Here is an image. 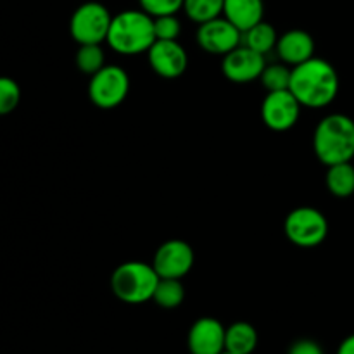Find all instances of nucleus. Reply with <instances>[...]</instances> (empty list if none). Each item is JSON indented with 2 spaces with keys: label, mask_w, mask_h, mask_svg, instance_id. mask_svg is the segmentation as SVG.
Segmentation results:
<instances>
[{
  "label": "nucleus",
  "mask_w": 354,
  "mask_h": 354,
  "mask_svg": "<svg viewBox=\"0 0 354 354\" xmlns=\"http://www.w3.org/2000/svg\"><path fill=\"white\" fill-rule=\"evenodd\" d=\"M290 92L303 107L322 109L330 106L339 93V75L334 66L322 57H311L292 68Z\"/></svg>",
  "instance_id": "f257e3e1"
},
{
  "label": "nucleus",
  "mask_w": 354,
  "mask_h": 354,
  "mask_svg": "<svg viewBox=\"0 0 354 354\" xmlns=\"http://www.w3.org/2000/svg\"><path fill=\"white\" fill-rule=\"evenodd\" d=\"M313 151L325 166L351 162L354 159V121L346 114H328L317 124Z\"/></svg>",
  "instance_id": "f03ea898"
},
{
  "label": "nucleus",
  "mask_w": 354,
  "mask_h": 354,
  "mask_svg": "<svg viewBox=\"0 0 354 354\" xmlns=\"http://www.w3.org/2000/svg\"><path fill=\"white\" fill-rule=\"evenodd\" d=\"M107 44L121 55H137L147 52L156 41L154 17L144 10L128 9L113 16Z\"/></svg>",
  "instance_id": "7ed1b4c3"
},
{
  "label": "nucleus",
  "mask_w": 354,
  "mask_h": 354,
  "mask_svg": "<svg viewBox=\"0 0 354 354\" xmlns=\"http://www.w3.org/2000/svg\"><path fill=\"white\" fill-rule=\"evenodd\" d=\"M159 283L154 266L144 261H127L114 270L111 289L114 296L127 304H144L152 299Z\"/></svg>",
  "instance_id": "20e7f679"
},
{
  "label": "nucleus",
  "mask_w": 354,
  "mask_h": 354,
  "mask_svg": "<svg viewBox=\"0 0 354 354\" xmlns=\"http://www.w3.org/2000/svg\"><path fill=\"white\" fill-rule=\"evenodd\" d=\"M283 232L294 245L311 249L320 245L328 235V221L317 207L301 206L290 211L283 221Z\"/></svg>",
  "instance_id": "39448f33"
},
{
  "label": "nucleus",
  "mask_w": 354,
  "mask_h": 354,
  "mask_svg": "<svg viewBox=\"0 0 354 354\" xmlns=\"http://www.w3.org/2000/svg\"><path fill=\"white\" fill-rule=\"evenodd\" d=\"M113 16L100 2H85L73 12L69 21V33L80 45L102 44L107 40Z\"/></svg>",
  "instance_id": "423d86ee"
},
{
  "label": "nucleus",
  "mask_w": 354,
  "mask_h": 354,
  "mask_svg": "<svg viewBox=\"0 0 354 354\" xmlns=\"http://www.w3.org/2000/svg\"><path fill=\"white\" fill-rule=\"evenodd\" d=\"M128 92H130L128 73L116 64L104 66L90 78L88 97L100 109L118 107L127 99Z\"/></svg>",
  "instance_id": "0eeeda50"
},
{
  "label": "nucleus",
  "mask_w": 354,
  "mask_h": 354,
  "mask_svg": "<svg viewBox=\"0 0 354 354\" xmlns=\"http://www.w3.org/2000/svg\"><path fill=\"white\" fill-rule=\"evenodd\" d=\"M194 259H196V254H194L192 245L180 239H173L159 245L152 259V266L159 279L182 280L192 270Z\"/></svg>",
  "instance_id": "6e6552de"
},
{
  "label": "nucleus",
  "mask_w": 354,
  "mask_h": 354,
  "mask_svg": "<svg viewBox=\"0 0 354 354\" xmlns=\"http://www.w3.org/2000/svg\"><path fill=\"white\" fill-rule=\"evenodd\" d=\"M301 102L290 90L268 92L261 104V118L273 131H287L299 121Z\"/></svg>",
  "instance_id": "1a4fd4ad"
},
{
  "label": "nucleus",
  "mask_w": 354,
  "mask_h": 354,
  "mask_svg": "<svg viewBox=\"0 0 354 354\" xmlns=\"http://www.w3.org/2000/svg\"><path fill=\"white\" fill-rule=\"evenodd\" d=\"M197 44L213 55H227L242 44V31L232 24L227 17H214L199 24Z\"/></svg>",
  "instance_id": "9d476101"
},
{
  "label": "nucleus",
  "mask_w": 354,
  "mask_h": 354,
  "mask_svg": "<svg viewBox=\"0 0 354 354\" xmlns=\"http://www.w3.org/2000/svg\"><path fill=\"white\" fill-rule=\"evenodd\" d=\"M265 66V55L241 44L237 48L223 55L221 71L232 83H251L259 80Z\"/></svg>",
  "instance_id": "9b49d317"
},
{
  "label": "nucleus",
  "mask_w": 354,
  "mask_h": 354,
  "mask_svg": "<svg viewBox=\"0 0 354 354\" xmlns=\"http://www.w3.org/2000/svg\"><path fill=\"white\" fill-rule=\"evenodd\" d=\"M149 64L156 75L173 80L185 73L189 66V55L176 40H156L147 50Z\"/></svg>",
  "instance_id": "f8f14e48"
},
{
  "label": "nucleus",
  "mask_w": 354,
  "mask_h": 354,
  "mask_svg": "<svg viewBox=\"0 0 354 354\" xmlns=\"http://www.w3.org/2000/svg\"><path fill=\"white\" fill-rule=\"evenodd\" d=\"M227 328L220 320L211 317L199 318L190 327L187 346L190 354H223Z\"/></svg>",
  "instance_id": "ddd939ff"
},
{
  "label": "nucleus",
  "mask_w": 354,
  "mask_h": 354,
  "mask_svg": "<svg viewBox=\"0 0 354 354\" xmlns=\"http://www.w3.org/2000/svg\"><path fill=\"white\" fill-rule=\"evenodd\" d=\"M277 54L286 64L297 66L315 57V40L308 31L289 30L279 37L277 41Z\"/></svg>",
  "instance_id": "4468645a"
},
{
  "label": "nucleus",
  "mask_w": 354,
  "mask_h": 354,
  "mask_svg": "<svg viewBox=\"0 0 354 354\" xmlns=\"http://www.w3.org/2000/svg\"><path fill=\"white\" fill-rule=\"evenodd\" d=\"M223 16L244 33L254 24L261 23L265 16L263 0H225Z\"/></svg>",
  "instance_id": "2eb2a0df"
},
{
  "label": "nucleus",
  "mask_w": 354,
  "mask_h": 354,
  "mask_svg": "<svg viewBox=\"0 0 354 354\" xmlns=\"http://www.w3.org/2000/svg\"><path fill=\"white\" fill-rule=\"evenodd\" d=\"M258 346V332L248 322H235L225 334V351L234 354H252Z\"/></svg>",
  "instance_id": "dca6fc26"
},
{
  "label": "nucleus",
  "mask_w": 354,
  "mask_h": 354,
  "mask_svg": "<svg viewBox=\"0 0 354 354\" xmlns=\"http://www.w3.org/2000/svg\"><path fill=\"white\" fill-rule=\"evenodd\" d=\"M277 41H279L277 30L266 21L254 24V26L242 33V44L263 55L272 52L277 47Z\"/></svg>",
  "instance_id": "f3484780"
},
{
  "label": "nucleus",
  "mask_w": 354,
  "mask_h": 354,
  "mask_svg": "<svg viewBox=\"0 0 354 354\" xmlns=\"http://www.w3.org/2000/svg\"><path fill=\"white\" fill-rule=\"evenodd\" d=\"M327 189L335 197H349L354 194V166L351 162H341V165L328 166Z\"/></svg>",
  "instance_id": "a211bd4d"
},
{
  "label": "nucleus",
  "mask_w": 354,
  "mask_h": 354,
  "mask_svg": "<svg viewBox=\"0 0 354 354\" xmlns=\"http://www.w3.org/2000/svg\"><path fill=\"white\" fill-rule=\"evenodd\" d=\"M183 299H185V289L178 279H159L154 296H152V301L158 306L173 310V308H178Z\"/></svg>",
  "instance_id": "6ab92c4d"
},
{
  "label": "nucleus",
  "mask_w": 354,
  "mask_h": 354,
  "mask_svg": "<svg viewBox=\"0 0 354 354\" xmlns=\"http://www.w3.org/2000/svg\"><path fill=\"white\" fill-rule=\"evenodd\" d=\"M223 3L225 0H183V10L189 19L203 24L220 17L223 14Z\"/></svg>",
  "instance_id": "aec40b11"
},
{
  "label": "nucleus",
  "mask_w": 354,
  "mask_h": 354,
  "mask_svg": "<svg viewBox=\"0 0 354 354\" xmlns=\"http://www.w3.org/2000/svg\"><path fill=\"white\" fill-rule=\"evenodd\" d=\"M76 66L80 71L90 76L100 71L106 66V55H104L100 44L80 45L78 52H76Z\"/></svg>",
  "instance_id": "412c9836"
},
{
  "label": "nucleus",
  "mask_w": 354,
  "mask_h": 354,
  "mask_svg": "<svg viewBox=\"0 0 354 354\" xmlns=\"http://www.w3.org/2000/svg\"><path fill=\"white\" fill-rule=\"evenodd\" d=\"M290 75H292V69L287 68L286 62L283 64H266L259 80L268 92H279V90H289Z\"/></svg>",
  "instance_id": "4be33fe9"
},
{
  "label": "nucleus",
  "mask_w": 354,
  "mask_h": 354,
  "mask_svg": "<svg viewBox=\"0 0 354 354\" xmlns=\"http://www.w3.org/2000/svg\"><path fill=\"white\" fill-rule=\"evenodd\" d=\"M21 100V88L16 80L0 76V116L12 113Z\"/></svg>",
  "instance_id": "5701e85b"
},
{
  "label": "nucleus",
  "mask_w": 354,
  "mask_h": 354,
  "mask_svg": "<svg viewBox=\"0 0 354 354\" xmlns=\"http://www.w3.org/2000/svg\"><path fill=\"white\" fill-rule=\"evenodd\" d=\"M180 33H182V23L176 17V14L154 17L156 40H176Z\"/></svg>",
  "instance_id": "b1692460"
},
{
  "label": "nucleus",
  "mask_w": 354,
  "mask_h": 354,
  "mask_svg": "<svg viewBox=\"0 0 354 354\" xmlns=\"http://www.w3.org/2000/svg\"><path fill=\"white\" fill-rule=\"evenodd\" d=\"M140 9L149 16H171L183 9V0H138Z\"/></svg>",
  "instance_id": "393cba45"
},
{
  "label": "nucleus",
  "mask_w": 354,
  "mask_h": 354,
  "mask_svg": "<svg viewBox=\"0 0 354 354\" xmlns=\"http://www.w3.org/2000/svg\"><path fill=\"white\" fill-rule=\"evenodd\" d=\"M287 354H324V349L318 342L311 341V339H299V341L290 344Z\"/></svg>",
  "instance_id": "a878e982"
},
{
  "label": "nucleus",
  "mask_w": 354,
  "mask_h": 354,
  "mask_svg": "<svg viewBox=\"0 0 354 354\" xmlns=\"http://www.w3.org/2000/svg\"><path fill=\"white\" fill-rule=\"evenodd\" d=\"M337 354H354V334L349 335V337H346L344 341L341 342V346H339L337 349Z\"/></svg>",
  "instance_id": "bb28decb"
},
{
  "label": "nucleus",
  "mask_w": 354,
  "mask_h": 354,
  "mask_svg": "<svg viewBox=\"0 0 354 354\" xmlns=\"http://www.w3.org/2000/svg\"><path fill=\"white\" fill-rule=\"evenodd\" d=\"M223 354H234V353H228V351H225Z\"/></svg>",
  "instance_id": "cd10ccee"
}]
</instances>
